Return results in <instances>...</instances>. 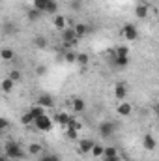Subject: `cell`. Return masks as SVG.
<instances>
[{
    "instance_id": "obj_1",
    "label": "cell",
    "mask_w": 159,
    "mask_h": 161,
    "mask_svg": "<svg viewBox=\"0 0 159 161\" xmlns=\"http://www.w3.org/2000/svg\"><path fill=\"white\" fill-rule=\"evenodd\" d=\"M4 154L8 158H11V159H23L25 158V152L21 150V146L17 142H8L6 148H4Z\"/></svg>"
},
{
    "instance_id": "obj_2",
    "label": "cell",
    "mask_w": 159,
    "mask_h": 161,
    "mask_svg": "<svg viewBox=\"0 0 159 161\" xmlns=\"http://www.w3.org/2000/svg\"><path fill=\"white\" fill-rule=\"evenodd\" d=\"M122 36L125 38V40H129V41H135L137 40V36H139V30H137V26L135 25H125L123 28H122Z\"/></svg>"
},
{
    "instance_id": "obj_3",
    "label": "cell",
    "mask_w": 159,
    "mask_h": 161,
    "mask_svg": "<svg viewBox=\"0 0 159 161\" xmlns=\"http://www.w3.org/2000/svg\"><path fill=\"white\" fill-rule=\"evenodd\" d=\"M34 125H36L40 131H51V129H52V122H51L49 116H40V118H36Z\"/></svg>"
},
{
    "instance_id": "obj_4",
    "label": "cell",
    "mask_w": 159,
    "mask_h": 161,
    "mask_svg": "<svg viewBox=\"0 0 159 161\" xmlns=\"http://www.w3.org/2000/svg\"><path fill=\"white\" fill-rule=\"evenodd\" d=\"M114 131H116V125H114L112 122H103V124L99 125V135H101V137H105V139H107V137H111Z\"/></svg>"
},
{
    "instance_id": "obj_5",
    "label": "cell",
    "mask_w": 159,
    "mask_h": 161,
    "mask_svg": "<svg viewBox=\"0 0 159 161\" xmlns=\"http://www.w3.org/2000/svg\"><path fill=\"white\" fill-rule=\"evenodd\" d=\"M94 146H96L94 141H90V139H80L79 141V154H90V152L94 150Z\"/></svg>"
},
{
    "instance_id": "obj_6",
    "label": "cell",
    "mask_w": 159,
    "mask_h": 161,
    "mask_svg": "<svg viewBox=\"0 0 159 161\" xmlns=\"http://www.w3.org/2000/svg\"><path fill=\"white\" fill-rule=\"evenodd\" d=\"M38 105L45 107V109H51V107H54V99H52L51 96L43 94V96H40V99H38Z\"/></svg>"
},
{
    "instance_id": "obj_7",
    "label": "cell",
    "mask_w": 159,
    "mask_h": 161,
    "mask_svg": "<svg viewBox=\"0 0 159 161\" xmlns=\"http://www.w3.org/2000/svg\"><path fill=\"white\" fill-rule=\"evenodd\" d=\"M114 96H116L118 101H122V99L127 97V88H125V84H116V86H114Z\"/></svg>"
},
{
    "instance_id": "obj_8",
    "label": "cell",
    "mask_w": 159,
    "mask_h": 161,
    "mask_svg": "<svg viewBox=\"0 0 159 161\" xmlns=\"http://www.w3.org/2000/svg\"><path fill=\"white\" fill-rule=\"evenodd\" d=\"M62 40H64V43H69V41L79 40L77 34H75V28H68V30H64V32H62Z\"/></svg>"
},
{
    "instance_id": "obj_9",
    "label": "cell",
    "mask_w": 159,
    "mask_h": 161,
    "mask_svg": "<svg viewBox=\"0 0 159 161\" xmlns=\"http://www.w3.org/2000/svg\"><path fill=\"white\" fill-rule=\"evenodd\" d=\"M135 17H139V19L148 17V6H146V4H139V6H135Z\"/></svg>"
},
{
    "instance_id": "obj_10",
    "label": "cell",
    "mask_w": 159,
    "mask_h": 161,
    "mask_svg": "<svg viewBox=\"0 0 159 161\" xmlns=\"http://www.w3.org/2000/svg\"><path fill=\"white\" fill-rule=\"evenodd\" d=\"M142 144H144V148H146V150H156V146H157V142H156V139H154L152 135H144Z\"/></svg>"
},
{
    "instance_id": "obj_11",
    "label": "cell",
    "mask_w": 159,
    "mask_h": 161,
    "mask_svg": "<svg viewBox=\"0 0 159 161\" xmlns=\"http://www.w3.org/2000/svg\"><path fill=\"white\" fill-rule=\"evenodd\" d=\"M116 111H118L120 116H129V114H131V103L122 101V103L118 105V109H116Z\"/></svg>"
},
{
    "instance_id": "obj_12",
    "label": "cell",
    "mask_w": 159,
    "mask_h": 161,
    "mask_svg": "<svg viewBox=\"0 0 159 161\" xmlns=\"http://www.w3.org/2000/svg\"><path fill=\"white\" fill-rule=\"evenodd\" d=\"M103 158H105V159H120V158H118V150H116L114 146H107V148H105Z\"/></svg>"
},
{
    "instance_id": "obj_13",
    "label": "cell",
    "mask_w": 159,
    "mask_h": 161,
    "mask_svg": "<svg viewBox=\"0 0 159 161\" xmlns=\"http://www.w3.org/2000/svg\"><path fill=\"white\" fill-rule=\"evenodd\" d=\"M73 28H75V34H77V38H84V36L88 34V30H90V28H88L86 25H82V23H77Z\"/></svg>"
},
{
    "instance_id": "obj_14",
    "label": "cell",
    "mask_w": 159,
    "mask_h": 161,
    "mask_svg": "<svg viewBox=\"0 0 159 161\" xmlns=\"http://www.w3.org/2000/svg\"><path fill=\"white\" fill-rule=\"evenodd\" d=\"M34 45H36L38 49H45V47L49 45V41H47V38H45V36L38 34V36H34Z\"/></svg>"
},
{
    "instance_id": "obj_15",
    "label": "cell",
    "mask_w": 159,
    "mask_h": 161,
    "mask_svg": "<svg viewBox=\"0 0 159 161\" xmlns=\"http://www.w3.org/2000/svg\"><path fill=\"white\" fill-rule=\"evenodd\" d=\"M69 120H71V116H68L66 113H58V114H56V122H58L60 125H66V127H68Z\"/></svg>"
},
{
    "instance_id": "obj_16",
    "label": "cell",
    "mask_w": 159,
    "mask_h": 161,
    "mask_svg": "<svg viewBox=\"0 0 159 161\" xmlns=\"http://www.w3.org/2000/svg\"><path fill=\"white\" fill-rule=\"evenodd\" d=\"M30 113H32V116H34V118L45 116V107H41V105H36V107H32V109H30Z\"/></svg>"
},
{
    "instance_id": "obj_17",
    "label": "cell",
    "mask_w": 159,
    "mask_h": 161,
    "mask_svg": "<svg viewBox=\"0 0 159 161\" xmlns=\"http://www.w3.org/2000/svg\"><path fill=\"white\" fill-rule=\"evenodd\" d=\"M15 58V51L13 49H2V60H13Z\"/></svg>"
},
{
    "instance_id": "obj_18",
    "label": "cell",
    "mask_w": 159,
    "mask_h": 161,
    "mask_svg": "<svg viewBox=\"0 0 159 161\" xmlns=\"http://www.w3.org/2000/svg\"><path fill=\"white\" fill-rule=\"evenodd\" d=\"M84 107H86V105H84L82 99H79V97L73 99V111H75V113H84Z\"/></svg>"
},
{
    "instance_id": "obj_19",
    "label": "cell",
    "mask_w": 159,
    "mask_h": 161,
    "mask_svg": "<svg viewBox=\"0 0 159 161\" xmlns=\"http://www.w3.org/2000/svg\"><path fill=\"white\" fill-rule=\"evenodd\" d=\"M21 122H23L25 125H30V124H34V122H36V118H34V116H32V113L28 111V113H25V114L21 116Z\"/></svg>"
},
{
    "instance_id": "obj_20",
    "label": "cell",
    "mask_w": 159,
    "mask_h": 161,
    "mask_svg": "<svg viewBox=\"0 0 159 161\" xmlns=\"http://www.w3.org/2000/svg\"><path fill=\"white\" fill-rule=\"evenodd\" d=\"M41 15H43V11H40V9H36V8H32V9L28 11V19H30V21H34V23H36V21L40 19Z\"/></svg>"
},
{
    "instance_id": "obj_21",
    "label": "cell",
    "mask_w": 159,
    "mask_h": 161,
    "mask_svg": "<svg viewBox=\"0 0 159 161\" xmlns=\"http://www.w3.org/2000/svg\"><path fill=\"white\" fill-rule=\"evenodd\" d=\"M13 84H15V80H11L9 77L4 79L2 80V90H4V92H11V90H13Z\"/></svg>"
},
{
    "instance_id": "obj_22",
    "label": "cell",
    "mask_w": 159,
    "mask_h": 161,
    "mask_svg": "<svg viewBox=\"0 0 159 161\" xmlns=\"http://www.w3.org/2000/svg\"><path fill=\"white\" fill-rule=\"evenodd\" d=\"M66 21H68V19H66L64 15H56V17H54V26L62 30V28L66 26Z\"/></svg>"
},
{
    "instance_id": "obj_23",
    "label": "cell",
    "mask_w": 159,
    "mask_h": 161,
    "mask_svg": "<svg viewBox=\"0 0 159 161\" xmlns=\"http://www.w3.org/2000/svg\"><path fill=\"white\" fill-rule=\"evenodd\" d=\"M64 58H66L68 64H75V62H77V53H75V51H66V56H64Z\"/></svg>"
},
{
    "instance_id": "obj_24",
    "label": "cell",
    "mask_w": 159,
    "mask_h": 161,
    "mask_svg": "<svg viewBox=\"0 0 159 161\" xmlns=\"http://www.w3.org/2000/svg\"><path fill=\"white\" fill-rule=\"evenodd\" d=\"M114 64H116L118 68H127L129 58H127V56H116V58H114Z\"/></svg>"
},
{
    "instance_id": "obj_25",
    "label": "cell",
    "mask_w": 159,
    "mask_h": 161,
    "mask_svg": "<svg viewBox=\"0 0 159 161\" xmlns=\"http://www.w3.org/2000/svg\"><path fill=\"white\" fill-rule=\"evenodd\" d=\"M56 11H58L56 0H47V11H45V13H56Z\"/></svg>"
},
{
    "instance_id": "obj_26",
    "label": "cell",
    "mask_w": 159,
    "mask_h": 161,
    "mask_svg": "<svg viewBox=\"0 0 159 161\" xmlns=\"http://www.w3.org/2000/svg\"><path fill=\"white\" fill-rule=\"evenodd\" d=\"M41 152H43V148H41L40 144H30L28 146V154L30 156H40Z\"/></svg>"
},
{
    "instance_id": "obj_27",
    "label": "cell",
    "mask_w": 159,
    "mask_h": 161,
    "mask_svg": "<svg viewBox=\"0 0 159 161\" xmlns=\"http://www.w3.org/2000/svg\"><path fill=\"white\" fill-rule=\"evenodd\" d=\"M88 62H90L88 54H84V53H79V54H77V64H79V66H88Z\"/></svg>"
},
{
    "instance_id": "obj_28",
    "label": "cell",
    "mask_w": 159,
    "mask_h": 161,
    "mask_svg": "<svg viewBox=\"0 0 159 161\" xmlns=\"http://www.w3.org/2000/svg\"><path fill=\"white\" fill-rule=\"evenodd\" d=\"M34 8L45 13L47 11V0H34Z\"/></svg>"
},
{
    "instance_id": "obj_29",
    "label": "cell",
    "mask_w": 159,
    "mask_h": 161,
    "mask_svg": "<svg viewBox=\"0 0 159 161\" xmlns=\"http://www.w3.org/2000/svg\"><path fill=\"white\" fill-rule=\"evenodd\" d=\"M40 161H60V156H56V154H43L40 158Z\"/></svg>"
},
{
    "instance_id": "obj_30",
    "label": "cell",
    "mask_w": 159,
    "mask_h": 161,
    "mask_svg": "<svg viewBox=\"0 0 159 161\" xmlns=\"http://www.w3.org/2000/svg\"><path fill=\"white\" fill-rule=\"evenodd\" d=\"M103 154H105V148L99 146V144H96L94 150H92V156H94V158H99V156H103Z\"/></svg>"
},
{
    "instance_id": "obj_31",
    "label": "cell",
    "mask_w": 159,
    "mask_h": 161,
    "mask_svg": "<svg viewBox=\"0 0 159 161\" xmlns=\"http://www.w3.org/2000/svg\"><path fill=\"white\" fill-rule=\"evenodd\" d=\"M68 137H69L71 141H77V137H79V129H73V127H68Z\"/></svg>"
},
{
    "instance_id": "obj_32",
    "label": "cell",
    "mask_w": 159,
    "mask_h": 161,
    "mask_svg": "<svg viewBox=\"0 0 159 161\" xmlns=\"http://www.w3.org/2000/svg\"><path fill=\"white\" fill-rule=\"evenodd\" d=\"M127 53H129L127 47H118L116 49V56H127Z\"/></svg>"
},
{
    "instance_id": "obj_33",
    "label": "cell",
    "mask_w": 159,
    "mask_h": 161,
    "mask_svg": "<svg viewBox=\"0 0 159 161\" xmlns=\"http://www.w3.org/2000/svg\"><path fill=\"white\" fill-rule=\"evenodd\" d=\"M9 79L15 80V82H17V80H21V71H15V69H13V71L9 73Z\"/></svg>"
},
{
    "instance_id": "obj_34",
    "label": "cell",
    "mask_w": 159,
    "mask_h": 161,
    "mask_svg": "<svg viewBox=\"0 0 159 161\" xmlns=\"http://www.w3.org/2000/svg\"><path fill=\"white\" fill-rule=\"evenodd\" d=\"M0 127H2V129L8 127V120H6V118H0Z\"/></svg>"
},
{
    "instance_id": "obj_35",
    "label": "cell",
    "mask_w": 159,
    "mask_h": 161,
    "mask_svg": "<svg viewBox=\"0 0 159 161\" xmlns=\"http://www.w3.org/2000/svg\"><path fill=\"white\" fill-rule=\"evenodd\" d=\"M43 73H47V69L41 66V68H38V75H43Z\"/></svg>"
},
{
    "instance_id": "obj_36",
    "label": "cell",
    "mask_w": 159,
    "mask_h": 161,
    "mask_svg": "<svg viewBox=\"0 0 159 161\" xmlns=\"http://www.w3.org/2000/svg\"><path fill=\"white\" fill-rule=\"evenodd\" d=\"M0 161H8V156L4 154V156H2V159H0Z\"/></svg>"
},
{
    "instance_id": "obj_37",
    "label": "cell",
    "mask_w": 159,
    "mask_h": 161,
    "mask_svg": "<svg viewBox=\"0 0 159 161\" xmlns=\"http://www.w3.org/2000/svg\"><path fill=\"white\" fill-rule=\"evenodd\" d=\"M156 113H157V114H159V103H157V105H156Z\"/></svg>"
},
{
    "instance_id": "obj_38",
    "label": "cell",
    "mask_w": 159,
    "mask_h": 161,
    "mask_svg": "<svg viewBox=\"0 0 159 161\" xmlns=\"http://www.w3.org/2000/svg\"><path fill=\"white\" fill-rule=\"evenodd\" d=\"M105 161H120V159H105Z\"/></svg>"
}]
</instances>
